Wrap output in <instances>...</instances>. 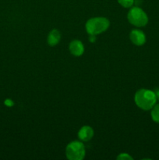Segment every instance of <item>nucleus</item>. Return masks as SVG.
Instances as JSON below:
<instances>
[{"mask_svg":"<svg viewBox=\"0 0 159 160\" xmlns=\"http://www.w3.org/2000/svg\"><path fill=\"white\" fill-rule=\"evenodd\" d=\"M134 101L137 106L143 110H150L157 102L155 92L149 89H140L134 96Z\"/></svg>","mask_w":159,"mask_h":160,"instance_id":"nucleus-1","label":"nucleus"},{"mask_svg":"<svg viewBox=\"0 0 159 160\" xmlns=\"http://www.w3.org/2000/svg\"><path fill=\"white\" fill-rule=\"evenodd\" d=\"M109 20L104 17L91 18L86 23V30L89 34H99L108 28Z\"/></svg>","mask_w":159,"mask_h":160,"instance_id":"nucleus-2","label":"nucleus"},{"mask_svg":"<svg viewBox=\"0 0 159 160\" xmlns=\"http://www.w3.org/2000/svg\"><path fill=\"white\" fill-rule=\"evenodd\" d=\"M85 153L86 150L84 144L77 141L69 144L65 149L66 157L70 160H82L85 156Z\"/></svg>","mask_w":159,"mask_h":160,"instance_id":"nucleus-3","label":"nucleus"},{"mask_svg":"<svg viewBox=\"0 0 159 160\" xmlns=\"http://www.w3.org/2000/svg\"><path fill=\"white\" fill-rule=\"evenodd\" d=\"M127 18L129 23L136 27H143L148 23L147 15L139 7L132 8L128 12Z\"/></svg>","mask_w":159,"mask_h":160,"instance_id":"nucleus-4","label":"nucleus"},{"mask_svg":"<svg viewBox=\"0 0 159 160\" xmlns=\"http://www.w3.org/2000/svg\"><path fill=\"white\" fill-rule=\"evenodd\" d=\"M129 38H130L131 42L136 45H143V44L146 42V36H145L144 33L140 30H132L129 34Z\"/></svg>","mask_w":159,"mask_h":160,"instance_id":"nucleus-5","label":"nucleus"},{"mask_svg":"<svg viewBox=\"0 0 159 160\" xmlns=\"http://www.w3.org/2000/svg\"><path fill=\"white\" fill-rule=\"evenodd\" d=\"M70 51L73 56H80L84 53V47L82 42L79 40H73L70 44Z\"/></svg>","mask_w":159,"mask_h":160,"instance_id":"nucleus-6","label":"nucleus"},{"mask_svg":"<svg viewBox=\"0 0 159 160\" xmlns=\"http://www.w3.org/2000/svg\"><path fill=\"white\" fill-rule=\"evenodd\" d=\"M93 129L89 126H84L78 132V137L83 142H88L93 138Z\"/></svg>","mask_w":159,"mask_h":160,"instance_id":"nucleus-7","label":"nucleus"},{"mask_svg":"<svg viewBox=\"0 0 159 160\" xmlns=\"http://www.w3.org/2000/svg\"><path fill=\"white\" fill-rule=\"evenodd\" d=\"M61 39V34L58 30L53 29L50 31L48 36V43L51 46H55L59 42Z\"/></svg>","mask_w":159,"mask_h":160,"instance_id":"nucleus-8","label":"nucleus"},{"mask_svg":"<svg viewBox=\"0 0 159 160\" xmlns=\"http://www.w3.org/2000/svg\"><path fill=\"white\" fill-rule=\"evenodd\" d=\"M151 118L156 123H159V104H155L151 109Z\"/></svg>","mask_w":159,"mask_h":160,"instance_id":"nucleus-9","label":"nucleus"},{"mask_svg":"<svg viewBox=\"0 0 159 160\" xmlns=\"http://www.w3.org/2000/svg\"><path fill=\"white\" fill-rule=\"evenodd\" d=\"M118 3L125 8H129L133 5L134 0H118Z\"/></svg>","mask_w":159,"mask_h":160,"instance_id":"nucleus-10","label":"nucleus"},{"mask_svg":"<svg viewBox=\"0 0 159 160\" xmlns=\"http://www.w3.org/2000/svg\"><path fill=\"white\" fill-rule=\"evenodd\" d=\"M117 159L119 160H132V158L127 153H121L119 156L117 157Z\"/></svg>","mask_w":159,"mask_h":160,"instance_id":"nucleus-11","label":"nucleus"},{"mask_svg":"<svg viewBox=\"0 0 159 160\" xmlns=\"http://www.w3.org/2000/svg\"><path fill=\"white\" fill-rule=\"evenodd\" d=\"M5 105L7 106H9V107H11V106H13L14 103L11 99H6V101H5Z\"/></svg>","mask_w":159,"mask_h":160,"instance_id":"nucleus-12","label":"nucleus"},{"mask_svg":"<svg viewBox=\"0 0 159 160\" xmlns=\"http://www.w3.org/2000/svg\"><path fill=\"white\" fill-rule=\"evenodd\" d=\"M89 41L90 42H94L96 41V35H94V34H90L89 35Z\"/></svg>","mask_w":159,"mask_h":160,"instance_id":"nucleus-13","label":"nucleus"},{"mask_svg":"<svg viewBox=\"0 0 159 160\" xmlns=\"http://www.w3.org/2000/svg\"><path fill=\"white\" fill-rule=\"evenodd\" d=\"M155 94H156V97H157V100H158L159 101V89L156 91Z\"/></svg>","mask_w":159,"mask_h":160,"instance_id":"nucleus-14","label":"nucleus"}]
</instances>
